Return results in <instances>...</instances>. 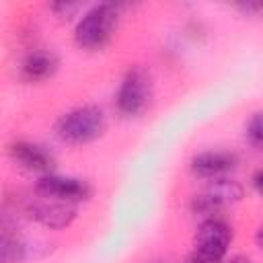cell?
Listing matches in <instances>:
<instances>
[{"label": "cell", "instance_id": "obj_11", "mask_svg": "<svg viewBox=\"0 0 263 263\" xmlns=\"http://www.w3.org/2000/svg\"><path fill=\"white\" fill-rule=\"evenodd\" d=\"M27 257V242L4 226L2 238H0V261L2 263H21Z\"/></svg>", "mask_w": 263, "mask_h": 263}, {"label": "cell", "instance_id": "obj_12", "mask_svg": "<svg viewBox=\"0 0 263 263\" xmlns=\"http://www.w3.org/2000/svg\"><path fill=\"white\" fill-rule=\"evenodd\" d=\"M220 210H222V205L214 197H210L205 191L199 193V195H195L191 199V214L197 216V218H201V222L203 220H210V218H218V212Z\"/></svg>", "mask_w": 263, "mask_h": 263}, {"label": "cell", "instance_id": "obj_14", "mask_svg": "<svg viewBox=\"0 0 263 263\" xmlns=\"http://www.w3.org/2000/svg\"><path fill=\"white\" fill-rule=\"evenodd\" d=\"M49 10L60 18H72L80 10V4H76V2H53V4H49Z\"/></svg>", "mask_w": 263, "mask_h": 263}, {"label": "cell", "instance_id": "obj_4", "mask_svg": "<svg viewBox=\"0 0 263 263\" xmlns=\"http://www.w3.org/2000/svg\"><path fill=\"white\" fill-rule=\"evenodd\" d=\"M230 242H232V228L222 218H210L203 220L195 232L193 253H197L208 263H220L226 257Z\"/></svg>", "mask_w": 263, "mask_h": 263}, {"label": "cell", "instance_id": "obj_6", "mask_svg": "<svg viewBox=\"0 0 263 263\" xmlns=\"http://www.w3.org/2000/svg\"><path fill=\"white\" fill-rule=\"evenodd\" d=\"M25 212L31 220H35L37 224H41L49 230L68 228L76 220V205L74 203H66V201H58V199H49V197L31 199L27 203Z\"/></svg>", "mask_w": 263, "mask_h": 263}, {"label": "cell", "instance_id": "obj_13", "mask_svg": "<svg viewBox=\"0 0 263 263\" xmlns=\"http://www.w3.org/2000/svg\"><path fill=\"white\" fill-rule=\"evenodd\" d=\"M247 136L253 146L263 150V113H255L247 125Z\"/></svg>", "mask_w": 263, "mask_h": 263}, {"label": "cell", "instance_id": "obj_8", "mask_svg": "<svg viewBox=\"0 0 263 263\" xmlns=\"http://www.w3.org/2000/svg\"><path fill=\"white\" fill-rule=\"evenodd\" d=\"M8 154L23 168L35 171V173H43V175H49L51 168H53V164H55V160H53V156H51L49 150H45L39 144L25 142V140L12 142L8 146Z\"/></svg>", "mask_w": 263, "mask_h": 263}, {"label": "cell", "instance_id": "obj_9", "mask_svg": "<svg viewBox=\"0 0 263 263\" xmlns=\"http://www.w3.org/2000/svg\"><path fill=\"white\" fill-rule=\"evenodd\" d=\"M60 60L49 49H33L21 62V78L29 84L45 82L58 72Z\"/></svg>", "mask_w": 263, "mask_h": 263}, {"label": "cell", "instance_id": "obj_7", "mask_svg": "<svg viewBox=\"0 0 263 263\" xmlns=\"http://www.w3.org/2000/svg\"><path fill=\"white\" fill-rule=\"evenodd\" d=\"M238 156L226 150H205L191 158V171L203 179H218L226 177L232 168H236Z\"/></svg>", "mask_w": 263, "mask_h": 263}, {"label": "cell", "instance_id": "obj_3", "mask_svg": "<svg viewBox=\"0 0 263 263\" xmlns=\"http://www.w3.org/2000/svg\"><path fill=\"white\" fill-rule=\"evenodd\" d=\"M150 97H152L150 74L144 68L134 66L121 78V84H119L117 95H115V105H117V111L121 115L136 117L148 107Z\"/></svg>", "mask_w": 263, "mask_h": 263}, {"label": "cell", "instance_id": "obj_1", "mask_svg": "<svg viewBox=\"0 0 263 263\" xmlns=\"http://www.w3.org/2000/svg\"><path fill=\"white\" fill-rule=\"evenodd\" d=\"M105 127H107L105 113L95 105H84V107H76L64 113L58 119L55 136L66 144L82 146V144H90L99 140Z\"/></svg>", "mask_w": 263, "mask_h": 263}, {"label": "cell", "instance_id": "obj_5", "mask_svg": "<svg viewBox=\"0 0 263 263\" xmlns=\"http://www.w3.org/2000/svg\"><path fill=\"white\" fill-rule=\"evenodd\" d=\"M35 191L41 197H49V199H58L66 203H80V201L90 199L92 195V187L84 179L64 177V175H53V173L43 175L35 183Z\"/></svg>", "mask_w": 263, "mask_h": 263}, {"label": "cell", "instance_id": "obj_19", "mask_svg": "<svg viewBox=\"0 0 263 263\" xmlns=\"http://www.w3.org/2000/svg\"><path fill=\"white\" fill-rule=\"evenodd\" d=\"M228 263H251V261H249L247 257H242V255H234V257H232Z\"/></svg>", "mask_w": 263, "mask_h": 263}, {"label": "cell", "instance_id": "obj_17", "mask_svg": "<svg viewBox=\"0 0 263 263\" xmlns=\"http://www.w3.org/2000/svg\"><path fill=\"white\" fill-rule=\"evenodd\" d=\"M255 242H257L259 249H263V226L257 228V232H255Z\"/></svg>", "mask_w": 263, "mask_h": 263}, {"label": "cell", "instance_id": "obj_10", "mask_svg": "<svg viewBox=\"0 0 263 263\" xmlns=\"http://www.w3.org/2000/svg\"><path fill=\"white\" fill-rule=\"evenodd\" d=\"M205 193L210 197H214L222 208L224 205H230V203H236L242 199L245 195V189L238 181L234 179H228V177H218V179H212V183L208 185Z\"/></svg>", "mask_w": 263, "mask_h": 263}, {"label": "cell", "instance_id": "obj_15", "mask_svg": "<svg viewBox=\"0 0 263 263\" xmlns=\"http://www.w3.org/2000/svg\"><path fill=\"white\" fill-rule=\"evenodd\" d=\"M234 8L249 16H263V2H238Z\"/></svg>", "mask_w": 263, "mask_h": 263}, {"label": "cell", "instance_id": "obj_16", "mask_svg": "<svg viewBox=\"0 0 263 263\" xmlns=\"http://www.w3.org/2000/svg\"><path fill=\"white\" fill-rule=\"evenodd\" d=\"M253 187L257 189V193L263 195V171H257V173L253 175Z\"/></svg>", "mask_w": 263, "mask_h": 263}, {"label": "cell", "instance_id": "obj_2", "mask_svg": "<svg viewBox=\"0 0 263 263\" xmlns=\"http://www.w3.org/2000/svg\"><path fill=\"white\" fill-rule=\"evenodd\" d=\"M117 21H119V6L115 4H97L90 10H86L74 31V39L78 47L90 51L103 49L111 41L117 29Z\"/></svg>", "mask_w": 263, "mask_h": 263}, {"label": "cell", "instance_id": "obj_18", "mask_svg": "<svg viewBox=\"0 0 263 263\" xmlns=\"http://www.w3.org/2000/svg\"><path fill=\"white\" fill-rule=\"evenodd\" d=\"M185 263H208V261H205V259H201L197 253H191V255L185 259Z\"/></svg>", "mask_w": 263, "mask_h": 263}]
</instances>
